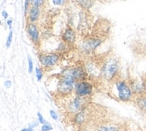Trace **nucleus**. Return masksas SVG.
Masks as SVG:
<instances>
[{
  "label": "nucleus",
  "mask_w": 146,
  "mask_h": 131,
  "mask_svg": "<svg viewBox=\"0 0 146 131\" xmlns=\"http://www.w3.org/2000/svg\"><path fill=\"white\" fill-rule=\"evenodd\" d=\"M106 92L111 99L118 102H133L134 94L132 90L129 80L123 79L121 76L114 80L113 82L106 84Z\"/></svg>",
  "instance_id": "1"
},
{
  "label": "nucleus",
  "mask_w": 146,
  "mask_h": 131,
  "mask_svg": "<svg viewBox=\"0 0 146 131\" xmlns=\"http://www.w3.org/2000/svg\"><path fill=\"white\" fill-rule=\"evenodd\" d=\"M121 62L117 57L111 55L105 57L101 65V82L108 84L120 77Z\"/></svg>",
  "instance_id": "2"
},
{
  "label": "nucleus",
  "mask_w": 146,
  "mask_h": 131,
  "mask_svg": "<svg viewBox=\"0 0 146 131\" xmlns=\"http://www.w3.org/2000/svg\"><path fill=\"white\" fill-rule=\"evenodd\" d=\"M65 102L63 103V110H65L68 117L81 111L91 102V99L81 98V97L72 94L67 98H63Z\"/></svg>",
  "instance_id": "3"
},
{
  "label": "nucleus",
  "mask_w": 146,
  "mask_h": 131,
  "mask_svg": "<svg viewBox=\"0 0 146 131\" xmlns=\"http://www.w3.org/2000/svg\"><path fill=\"white\" fill-rule=\"evenodd\" d=\"M38 61L44 72H50L60 63L61 54L57 52H41L38 53Z\"/></svg>",
  "instance_id": "4"
},
{
  "label": "nucleus",
  "mask_w": 146,
  "mask_h": 131,
  "mask_svg": "<svg viewBox=\"0 0 146 131\" xmlns=\"http://www.w3.org/2000/svg\"><path fill=\"white\" fill-rule=\"evenodd\" d=\"M96 88L97 86L95 84L94 81H92L90 79L84 80V81H80L75 83L73 94H75L76 96L78 97H81V98L91 99Z\"/></svg>",
  "instance_id": "5"
},
{
  "label": "nucleus",
  "mask_w": 146,
  "mask_h": 131,
  "mask_svg": "<svg viewBox=\"0 0 146 131\" xmlns=\"http://www.w3.org/2000/svg\"><path fill=\"white\" fill-rule=\"evenodd\" d=\"M103 43V40L98 36H88L81 40L78 47L82 53L85 55H91Z\"/></svg>",
  "instance_id": "6"
},
{
  "label": "nucleus",
  "mask_w": 146,
  "mask_h": 131,
  "mask_svg": "<svg viewBox=\"0 0 146 131\" xmlns=\"http://www.w3.org/2000/svg\"><path fill=\"white\" fill-rule=\"evenodd\" d=\"M102 61L96 60L93 57H91V58H88L83 62V65L87 71L88 78L94 82H101V65H102Z\"/></svg>",
  "instance_id": "7"
},
{
  "label": "nucleus",
  "mask_w": 146,
  "mask_h": 131,
  "mask_svg": "<svg viewBox=\"0 0 146 131\" xmlns=\"http://www.w3.org/2000/svg\"><path fill=\"white\" fill-rule=\"evenodd\" d=\"M95 131H126L125 124L105 118L95 125Z\"/></svg>",
  "instance_id": "8"
},
{
  "label": "nucleus",
  "mask_w": 146,
  "mask_h": 131,
  "mask_svg": "<svg viewBox=\"0 0 146 131\" xmlns=\"http://www.w3.org/2000/svg\"><path fill=\"white\" fill-rule=\"evenodd\" d=\"M25 32L29 39L32 41V43L35 44V46H41L40 30H39V27L36 23H26Z\"/></svg>",
  "instance_id": "9"
},
{
  "label": "nucleus",
  "mask_w": 146,
  "mask_h": 131,
  "mask_svg": "<svg viewBox=\"0 0 146 131\" xmlns=\"http://www.w3.org/2000/svg\"><path fill=\"white\" fill-rule=\"evenodd\" d=\"M132 90L134 96L142 95L146 93V80L143 78L131 79L129 80Z\"/></svg>",
  "instance_id": "10"
},
{
  "label": "nucleus",
  "mask_w": 146,
  "mask_h": 131,
  "mask_svg": "<svg viewBox=\"0 0 146 131\" xmlns=\"http://www.w3.org/2000/svg\"><path fill=\"white\" fill-rule=\"evenodd\" d=\"M77 40V33L73 28L68 25L63 30L62 35H61V41L64 42L68 45H72L76 43Z\"/></svg>",
  "instance_id": "11"
},
{
  "label": "nucleus",
  "mask_w": 146,
  "mask_h": 131,
  "mask_svg": "<svg viewBox=\"0 0 146 131\" xmlns=\"http://www.w3.org/2000/svg\"><path fill=\"white\" fill-rule=\"evenodd\" d=\"M41 16V7L32 5L26 16L27 23H36Z\"/></svg>",
  "instance_id": "12"
},
{
  "label": "nucleus",
  "mask_w": 146,
  "mask_h": 131,
  "mask_svg": "<svg viewBox=\"0 0 146 131\" xmlns=\"http://www.w3.org/2000/svg\"><path fill=\"white\" fill-rule=\"evenodd\" d=\"M133 102L140 111L146 115V93L135 96Z\"/></svg>",
  "instance_id": "13"
},
{
  "label": "nucleus",
  "mask_w": 146,
  "mask_h": 131,
  "mask_svg": "<svg viewBox=\"0 0 146 131\" xmlns=\"http://www.w3.org/2000/svg\"><path fill=\"white\" fill-rule=\"evenodd\" d=\"M97 0H72V2L75 4L76 7L81 8L83 11L90 10Z\"/></svg>",
  "instance_id": "14"
},
{
  "label": "nucleus",
  "mask_w": 146,
  "mask_h": 131,
  "mask_svg": "<svg viewBox=\"0 0 146 131\" xmlns=\"http://www.w3.org/2000/svg\"><path fill=\"white\" fill-rule=\"evenodd\" d=\"M43 73H44V71L42 67H36L35 68V75H36V79H37L38 82H41L42 80Z\"/></svg>",
  "instance_id": "15"
},
{
  "label": "nucleus",
  "mask_w": 146,
  "mask_h": 131,
  "mask_svg": "<svg viewBox=\"0 0 146 131\" xmlns=\"http://www.w3.org/2000/svg\"><path fill=\"white\" fill-rule=\"evenodd\" d=\"M31 5H35V7H42L46 3V0H30Z\"/></svg>",
  "instance_id": "16"
},
{
  "label": "nucleus",
  "mask_w": 146,
  "mask_h": 131,
  "mask_svg": "<svg viewBox=\"0 0 146 131\" xmlns=\"http://www.w3.org/2000/svg\"><path fill=\"white\" fill-rule=\"evenodd\" d=\"M31 3H30V0H25V5H24V14H25V16L26 18V16L28 15V12H29V10L31 8Z\"/></svg>",
  "instance_id": "17"
},
{
  "label": "nucleus",
  "mask_w": 146,
  "mask_h": 131,
  "mask_svg": "<svg viewBox=\"0 0 146 131\" xmlns=\"http://www.w3.org/2000/svg\"><path fill=\"white\" fill-rule=\"evenodd\" d=\"M12 41H13V30H10L9 33H8V36L7 39V42H5V46L7 48H9L12 44Z\"/></svg>",
  "instance_id": "18"
},
{
  "label": "nucleus",
  "mask_w": 146,
  "mask_h": 131,
  "mask_svg": "<svg viewBox=\"0 0 146 131\" xmlns=\"http://www.w3.org/2000/svg\"><path fill=\"white\" fill-rule=\"evenodd\" d=\"M37 119H38V121L40 122V124H42V125H44V124L49 123V122L46 120V119L43 118L42 114L41 112H37Z\"/></svg>",
  "instance_id": "19"
},
{
  "label": "nucleus",
  "mask_w": 146,
  "mask_h": 131,
  "mask_svg": "<svg viewBox=\"0 0 146 131\" xmlns=\"http://www.w3.org/2000/svg\"><path fill=\"white\" fill-rule=\"evenodd\" d=\"M68 2V0H52V4L57 7H63Z\"/></svg>",
  "instance_id": "20"
},
{
  "label": "nucleus",
  "mask_w": 146,
  "mask_h": 131,
  "mask_svg": "<svg viewBox=\"0 0 146 131\" xmlns=\"http://www.w3.org/2000/svg\"><path fill=\"white\" fill-rule=\"evenodd\" d=\"M52 129H53V127L50 125V123L42 125V127H41V131H52Z\"/></svg>",
  "instance_id": "21"
},
{
  "label": "nucleus",
  "mask_w": 146,
  "mask_h": 131,
  "mask_svg": "<svg viewBox=\"0 0 146 131\" xmlns=\"http://www.w3.org/2000/svg\"><path fill=\"white\" fill-rule=\"evenodd\" d=\"M33 71V62L30 56H28V72L32 73Z\"/></svg>",
  "instance_id": "22"
},
{
  "label": "nucleus",
  "mask_w": 146,
  "mask_h": 131,
  "mask_svg": "<svg viewBox=\"0 0 146 131\" xmlns=\"http://www.w3.org/2000/svg\"><path fill=\"white\" fill-rule=\"evenodd\" d=\"M50 117H52V118L53 119V120H55V121H57L58 119H59L58 114L56 113L55 110H50Z\"/></svg>",
  "instance_id": "23"
},
{
  "label": "nucleus",
  "mask_w": 146,
  "mask_h": 131,
  "mask_svg": "<svg viewBox=\"0 0 146 131\" xmlns=\"http://www.w3.org/2000/svg\"><path fill=\"white\" fill-rule=\"evenodd\" d=\"M39 124H40V122H39V121H38V119H37V120H35V121L31 122V123L29 124V126H28V127H30V128H35Z\"/></svg>",
  "instance_id": "24"
},
{
  "label": "nucleus",
  "mask_w": 146,
  "mask_h": 131,
  "mask_svg": "<svg viewBox=\"0 0 146 131\" xmlns=\"http://www.w3.org/2000/svg\"><path fill=\"white\" fill-rule=\"evenodd\" d=\"M4 86L7 89L11 88V86H12V82H11L10 80H7V81H5V82H4Z\"/></svg>",
  "instance_id": "25"
},
{
  "label": "nucleus",
  "mask_w": 146,
  "mask_h": 131,
  "mask_svg": "<svg viewBox=\"0 0 146 131\" xmlns=\"http://www.w3.org/2000/svg\"><path fill=\"white\" fill-rule=\"evenodd\" d=\"M7 25L9 28V30H12V25H13V20L12 19H8L7 21Z\"/></svg>",
  "instance_id": "26"
},
{
  "label": "nucleus",
  "mask_w": 146,
  "mask_h": 131,
  "mask_svg": "<svg viewBox=\"0 0 146 131\" xmlns=\"http://www.w3.org/2000/svg\"><path fill=\"white\" fill-rule=\"evenodd\" d=\"M2 17L4 18V19H7L8 18V13L7 12V11H5V10H3L2 11Z\"/></svg>",
  "instance_id": "27"
},
{
  "label": "nucleus",
  "mask_w": 146,
  "mask_h": 131,
  "mask_svg": "<svg viewBox=\"0 0 146 131\" xmlns=\"http://www.w3.org/2000/svg\"><path fill=\"white\" fill-rule=\"evenodd\" d=\"M21 131H35V128H32L30 127H27V128H24L23 129H21Z\"/></svg>",
  "instance_id": "28"
}]
</instances>
